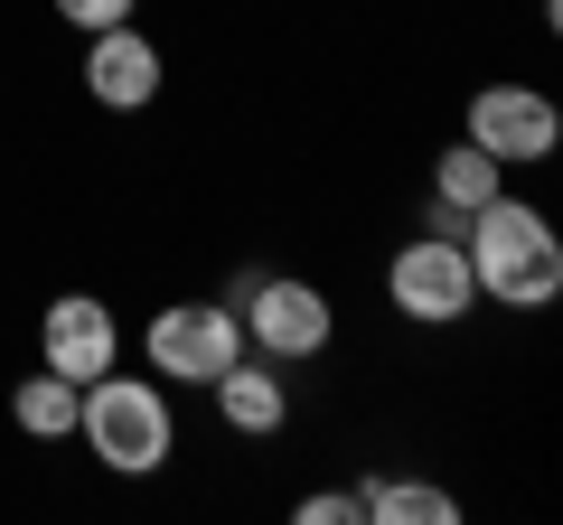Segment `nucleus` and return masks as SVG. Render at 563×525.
Here are the masks:
<instances>
[{"instance_id": "nucleus-1", "label": "nucleus", "mask_w": 563, "mask_h": 525, "mask_svg": "<svg viewBox=\"0 0 563 525\" xmlns=\"http://www.w3.org/2000/svg\"><path fill=\"white\" fill-rule=\"evenodd\" d=\"M461 254H470V282H479L488 310L536 320V310L563 301V235H554V216L526 206V198H507V188H498L488 206H470Z\"/></svg>"}, {"instance_id": "nucleus-2", "label": "nucleus", "mask_w": 563, "mask_h": 525, "mask_svg": "<svg viewBox=\"0 0 563 525\" xmlns=\"http://www.w3.org/2000/svg\"><path fill=\"white\" fill-rule=\"evenodd\" d=\"M76 442L95 450V469L113 479H161L179 460V404L151 366H103L95 384H76Z\"/></svg>"}, {"instance_id": "nucleus-3", "label": "nucleus", "mask_w": 563, "mask_h": 525, "mask_svg": "<svg viewBox=\"0 0 563 525\" xmlns=\"http://www.w3.org/2000/svg\"><path fill=\"white\" fill-rule=\"evenodd\" d=\"M225 301H235V320H244V347L273 357L282 376L339 347V301H329L310 272H244Z\"/></svg>"}, {"instance_id": "nucleus-4", "label": "nucleus", "mask_w": 563, "mask_h": 525, "mask_svg": "<svg viewBox=\"0 0 563 525\" xmlns=\"http://www.w3.org/2000/svg\"><path fill=\"white\" fill-rule=\"evenodd\" d=\"M244 357V320H235V301H169V310H151V328H141V366L161 384H217L225 366Z\"/></svg>"}, {"instance_id": "nucleus-5", "label": "nucleus", "mask_w": 563, "mask_h": 525, "mask_svg": "<svg viewBox=\"0 0 563 525\" xmlns=\"http://www.w3.org/2000/svg\"><path fill=\"white\" fill-rule=\"evenodd\" d=\"M385 310L413 320V328H461L470 310H479L461 235H404L395 254H385Z\"/></svg>"}, {"instance_id": "nucleus-6", "label": "nucleus", "mask_w": 563, "mask_h": 525, "mask_svg": "<svg viewBox=\"0 0 563 525\" xmlns=\"http://www.w3.org/2000/svg\"><path fill=\"white\" fill-rule=\"evenodd\" d=\"M461 142H479L498 169H544L563 150V103L544 85H470Z\"/></svg>"}, {"instance_id": "nucleus-7", "label": "nucleus", "mask_w": 563, "mask_h": 525, "mask_svg": "<svg viewBox=\"0 0 563 525\" xmlns=\"http://www.w3.org/2000/svg\"><path fill=\"white\" fill-rule=\"evenodd\" d=\"M38 366H57L66 384H95L103 366H122V310L103 291H57L38 310Z\"/></svg>"}, {"instance_id": "nucleus-8", "label": "nucleus", "mask_w": 563, "mask_h": 525, "mask_svg": "<svg viewBox=\"0 0 563 525\" xmlns=\"http://www.w3.org/2000/svg\"><path fill=\"white\" fill-rule=\"evenodd\" d=\"M85 94L103 103V113H151L161 103V85H169V57H161V38L141 20H122V29H95L85 38Z\"/></svg>"}, {"instance_id": "nucleus-9", "label": "nucleus", "mask_w": 563, "mask_h": 525, "mask_svg": "<svg viewBox=\"0 0 563 525\" xmlns=\"http://www.w3.org/2000/svg\"><path fill=\"white\" fill-rule=\"evenodd\" d=\"M207 404H217V423L235 432V442H273V432L291 423V384H282L273 357H254V347H244V357L207 384Z\"/></svg>"}, {"instance_id": "nucleus-10", "label": "nucleus", "mask_w": 563, "mask_h": 525, "mask_svg": "<svg viewBox=\"0 0 563 525\" xmlns=\"http://www.w3.org/2000/svg\"><path fill=\"white\" fill-rule=\"evenodd\" d=\"M10 423H20L29 442H76V384H66L57 366H29V376L10 384Z\"/></svg>"}, {"instance_id": "nucleus-11", "label": "nucleus", "mask_w": 563, "mask_h": 525, "mask_svg": "<svg viewBox=\"0 0 563 525\" xmlns=\"http://www.w3.org/2000/svg\"><path fill=\"white\" fill-rule=\"evenodd\" d=\"M507 188V169L488 160L479 142H451V150H432V206H451V216H470V206H488Z\"/></svg>"}, {"instance_id": "nucleus-12", "label": "nucleus", "mask_w": 563, "mask_h": 525, "mask_svg": "<svg viewBox=\"0 0 563 525\" xmlns=\"http://www.w3.org/2000/svg\"><path fill=\"white\" fill-rule=\"evenodd\" d=\"M357 498H366V525H451L461 516V498L432 479H357Z\"/></svg>"}, {"instance_id": "nucleus-13", "label": "nucleus", "mask_w": 563, "mask_h": 525, "mask_svg": "<svg viewBox=\"0 0 563 525\" xmlns=\"http://www.w3.org/2000/svg\"><path fill=\"white\" fill-rule=\"evenodd\" d=\"M291 525H366V498L357 488H310V498L291 506Z\"/></svg>"}, {"instance_id": "nucleus-14", "label": "nucleus", "mask_w": 563, "mask_h": 525, "mask_svg": "<svg viewBox=\"0 0 563 525\" xmlns=\"http://www.w3.org/2000/svg\"><path fill=\"white\" fill-rule=\"evenodd\" d=\"M47 10H57L66 29H85V38H95V29H122L141 10V0H47Z\"/></svg>"}]
</instances>
